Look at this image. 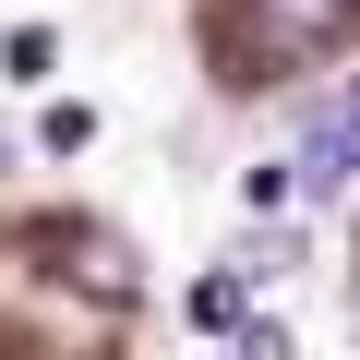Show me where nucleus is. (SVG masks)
Masks as SVG:
<instances>
[{"label":"nucleus","instance_id":"f257e3e1","mask_svg":"<svg viewBox=\"0 0 360 360\" xmlns=\"http://www.w3.org/2000/svg\"><path fill=\"white\" fill-rule=\"evenodd\" d=\"M252 25H264L276 60H324V49L348 37V0H252Z\"/></svg>","mask_w":360,"mask_h":360},{"label":"nucleus","instance_id":"f03ea898","mask_svg":"<svg viewBox=\"0 0 360 360\" xmlns=\"http://www.w3.org/2000/svg\"><path fill=\"white\" fill-rule=\"evenodd\" d=\"M288 193H312V205H336V193H348V132H336V120H312V156L288 168Z\"/></svg>","mask_w":360,"mask_h":360},{"label":"nucleus","instance_id":"7ed1b4c3","mask_svg":"<svg viewBox=\"0 0 360 360\" xmlns=\"http://www.w3.org/2000/svg\"><path fill=\"white\" fill-rule=\"evenodd\" d=\"M240 312H252V264H240V276H205V288H193V324H205V336H229Z\"/></svg>","mask_w":360,"mask_h":360},{"label":"nucleus","instance_id":"20e7f679","mask_svg":"<svg viewBox=\"0 0 360 360\" xmlns=\"http://www.w3.org/2000/svg\"><path fill=\"white\" fill-rule=\"evenodd\" d=\"M37 144H49V156H84V144H96V108H84V96H60V108L37 120Z\"/></svg>","mask_w":360,"mask_h":360},{"label":"nucleus","instance_id":"39448f33","mask_svg":"<svg viewBox=\"0 0 360 360\" xmlns=\"http://www.w3.org/2000/svg\"><path fill=\"white\" fill-rule=\"evenodd\" d=\"M0 60H13V72H25V84H37V72H49V60H60V49H49V25H13V37H0Z\"/></svg>","mask_w":360,"mask_h":360}]
</instances>
